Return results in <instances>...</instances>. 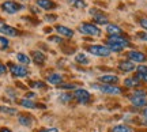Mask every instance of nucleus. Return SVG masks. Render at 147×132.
<instances>
[{
    "label": "nucleus",
    "instance_id": "14",
    "mask_svg": "<svg viewBox=\"0 0 147 132\" xmlns=\"http://www.w3.org/2000/svg\"><path fill=\"white\" fill-rule=\"evenodd\" d=\"M37 4L38 7H41L44 10H52L56 7V4L53 3L52 0H37Z\"/></svg>",
    "mask_w": 147,
    "mask_h": 132
},
{
    "label": "nucleus",
    "instance_id": "15",
    "mask_svg": "<svg viewBox=\"0 0 147 132\" xmlns=\"http://www.w3.org/2000/svg\"><path fill=\"white\" fill-rule=\"evenodd\" d=\"M106 32L109 33L110 36H119V34H121L123 33V29H121L120 26H117V25H108L106 26Z\"/></svg>",
    "mask_w": 147,
    "mask_h": 132
},
{
    "label": "nucleus",
    "instance_id": "35",
    "mask_svg": "<svg viewBox=\"0 0 147 132\" xmlns=\"http://www.w3.org/2000/svg\"><path fill=\"white\" fill-rule=\"evenodd\" d=\"M5 71H7V68H5V65H4V64H1V63H0V75L5 74Z\"/></svg>",
    "mask_w": 147,
    "mask_h": 132
},
{
    "label": "nucleus",
    "instance_id": "6",
    "mask_svg": "<svg viewBox=\"0 0 147 132\" xmlns=\"http://www.w3.org/2000/svg\"><path fill=\"white\" fill-rule=\"evenodd\" d=\"M1 8L7 12V14H15V12H18L19 10H22L23 8V5L22 4H18V3H15V1H4L3 4H1Z\"/></svg>",
    "mask_w": 147,
    "mask_h": 132
},
{
    "label": "nucleus",
    "instance_id": "9",
    "mask_svg": "<svg viewBox=\"0 0 147 132\" xmlns=\"http://www.w3.org/2000/svg\"><path fill=\"white\" fill-rule=\"evenodd\" d=\"M127 57L129 59L132 63H134V61H135V63H144L146 59H147L146 56H144V53L138 52V51H131V52H128Z\"/></svg>",
    "mask_w": 147,
    "mask_h": 132
},
{
    "label": "nucleus",
    "instance_id": "13",
    "mask_svg": "<svg viewBox=\"0 0 147 132\" xmlns=\"http://www.w3.org/2000/svg\"><path fill=\"white\" fill-rule=\"evenodd\" d=\"M119 68L121 71H124V72H131V71L135 69V65H134V63H132L131 60H125V61H121L119 64Z\"/></svg>",
    "mask_w": 147,
    "mask_h": 132
},
{
    "label": "nucleus",
    "instance_id": "22",
    "mask_svg": "<svg viewBox=\"0 0 147 132\" xmlns=\"http://www.w3.org/2000/svg\"><path fill=\"white\" fill-rule=\"evenodd\" d=\"M112 132H132V128L128 125H116L112 128Z\"/></svg>",
    "mask_w": 147,
    "mask_h": 132
},
{
    "label": "nucleus",
    "instance_id": "32",
    "mask_svg": "<svg viewBox=\"0 0 147 132\" xmlns=\"http://www.w3.org/2000/svg\"><path fill=\"white\" fill-rule=\"evenodd\" d=\"M139 23H140V26H142L143 29L147 30V18H142V19L139 21Z\"/></svg>",
    "mask_w": 147,
    "mask_h": 132
},
{
    "label": "nucleus",
    "instance_id": "18",
    "mask_svg": "<svg viewBox=\"0 0 147 132\" xmlns=\"http://www.w3.org/2000/svg\"><path fill=\"white\" fill-rule=\"evenodd\" d=\"M33 56V60H34V63L36 64H44V61H45V56H44V53L38 52V51H34V52L32 53Z\"/></svg>",
    "mask_w": 147,
    "mask_h": 132
},
{
    "label": "nucleus",
    "instance_id": "33",
    "mask_svg": "<svg viewBox=\"0 0 147 132\" xmlns=\"http://www.w3.org/2000/svg\"><path fill=\"white\" fill-rule=\"evenodd\" d=\"M40 132H59V129H56V128H42Z\"/></svg>",
    "mask_w": 147,
    "mask_h": 132
},
{
    "label": "nucleus",
    "instance_id": "29",
    "mask_svg": "<svg viewBox=\"0 0 147 132\" xmlns=\"http://www.w3.org/2000/svg\"><path fill=\"white\" fill-rule=\"evenodd\" d=\"M60 87H61V89L63 90H65V89H76V86L74 85V83H61V85H60Z\"/></svg>",
    "mask_w": 147,
    "mask_h": 132
},
{
    "label": "nucleus",
    "instance_id": "27",
    "mask_svg": "<svg viewBox=\"0 0 147 132\" xmlns=\"http://www.w3.org/2000/svg\"><path fill=\"white\" fill-rule=\"evenodd\" d=\"M0 112H4V113H8V114H15L16 113L14 108H5V106H0Z\"/></svg>",
    "mask_w": 147,
    "mask_h": 132
},
{
    "label": "nucleus",
    "instance_id": "30",
    "mask_svg": "<svg viewBox=\"0 0 147 132\" xmlns=\"http://www.w3.org/2000/svg\"><path fill=\"white\" fill-rule=\"evenodd\" d=\"M33 87H37V89H47V86L45 83H42V82H36V83H32Z\"/></svg>",
    "mask_w": 147,
    "mask_h": 132
},
{
    "label": "nucleus",
    "instance_id": "21",
    "mask_svg": "<svg viewBox=\"0 0 147 132\" xmlns=\"http://www.w3.org/2000/svg\"><path fill=\"white\" fill-rule=\"evenodd\" d=\"M23 108H27V109H34V108H37V104L34 102V101H30L27 100V98H23V100H21V102H19Z\"/></svg>",
    "mask_w": 147,
    "mask_h": 132
},
{
    "label": "nucleus",
    "instance_id": "3",
    "mask_svg": "<svg viewBox=\"0 0 147 132\" xmlns=\"http://www.w3.org/2000/svg\"><path fill=\"white\" fill-rule=\"evenodd\" d=\"M94 89H98L100 91L105 93V94H110V95H119L121 94V89L117 87V86H113V85H93Z\"/></svg>",
    "mask_w": 147,
    "mask_h": 132
},
{
    "label": "nucleus",
    "instance_id": "23",
    "mask_svg": "<svg viewBox=\"0 0 147 132\" xmlns=\"http://www.w3.org/2000/svg\"><path fill=\"white\" fill-rule=\"evenodd\" d=\"M16 59H18V61L22 63V64H29L30 63V59L27 57L25 53H18V55H16Z\"/></svg>",
    "mask_w": 147,
    "mask_h": 132
},
{
    "label": "nucleus",
    "instance_id": "8",
    "mask_svg": "<svg viewBox=\"0 0 147 132\" xmlns=\"http://www.w3.org/2000/svg\"><path fill=\"white\" fill-rule=\"evenodd\" d=\"M10 67H11L10 68L11 74H12V76H15V78H23V76H27V74H29L27 68L22 67V65H12L11 64Z\"/></svg>",
    "mask_w": 147,
    "mask_h": 132
},
{
    "label": "nucleus",
    "instance_id": "16",
    "mask_svg": "<svg viewBox=\"0 0 147 132\" xmlns=\"http://www.w3.org/2000/svg\"><path fill=\"white\" fill-rule=\"evenodd\" d=\"M56 30H57L61 36H64V37H67V38H71L74 36L72 30L68 29V27H65V26H56Z\"/></svg>",
    "mask_w": 147,
    "mask_h": 132
},
{
    "label": "nucleus",
    "instance_id": "20",
    "mask_svg": "<svg viewBox=\"0 0 147 132\" xmlns=\"http://www.w3.org/2000/svg\"><path fill=\"white\" fill-rule=\"evenodd\" d=\"M18 121L21 123L22 125H25V127H30V125L33 124L32 117H29V116H23V114H21V116L18 117Z\"/></svg>",
    "mask_w": 147,
    "mask_h": 132
},
{
    "label": "nucleus",
    "instance_id": "31",
    "mask_svg": "<svg viewBox=\"0 0 147 132\" xmlns=\"http://www.w3.org/2000/svg\"><path fill=\"white\" fill-rule=\"evenodd\" d=\"M136 78L139 80H143V82H147V74H142V72H138Z\"/></svg>",
    "mask_w": 147,
    "mask_h": 132
},
{
    "label": "nucleus",
    "instance_id": "19",
    "mask_svg": "<svg viewBox=\"0 0 147 132\" xmlns=\"http://www.w3.org/2000/svg\"><path fill=\"white\" fill-rule=\"evenodd\" d=\"M124 85L127 87H138V86L140 85V80L138 79V78H128V79L124 80Z\"/></svg>",
    "mask_w": 147,
    "mask_h": 132
},
{
    "label": "nucleus",
    "instance_id": "12",
    "mask_svg": "<svg viewBox=\"0 0 147 132\" xmlns=\"http://www.w3.org/2000/svg\"><path fill=\"white\" fill-rule=\"evenodd\" d=\"M98 80L102 82L104 85H116L119 82V76H116V75H104Z\"/></svg>",
    "mask_w": 147,
    "mask_h": 132
},
{
    "label": "nucleus",
    "instance_id": "7",
    "mask_svg": "<svg viewBox=\"0 0 147 132\" xmlns=\"http://www.w3.org/2000/svg\"><path fill=\"white\" fill-rule=\"evenodd\" d=\"M74 97H75L80 104H87V102L90 101V98H91L90 93L84 89H76L75 91H74Z\"/></svg>",
    "mask_w": 147,
    "mask_h": 132
},
{
    "label": "nucleus",
    "instance_id": "24",
    "mask_svg": "<svg viewBox=\"0 0 147 132\" xmlns=\"http://www.w3.org/2000/svg\"><path fill=\"white\" fill-rule=\"evenodd\" d=\"M75 60H76L79 64H89V59L86 57V55H83V53H79V55H76Z\"/></svg>",
    "mask_w": 147,
    "mask_h": 132
},
{
    "label": "nucleus",
    "instance_id": "10",
    "mask_svg": "<svg viewBox=\"0 0 147 132\" xmlns=\"http://www.w3.org/2000/svg\"><path fill=\"white\" fill-rule=\"evenodd\" d=\"M0 33H3L5 36H10V37H18L19 36V32L14 29L12 26H8L3 22H0Z\"/></svg>",
    "mask_w": 147,
    "mask_h": 132
},
{
    "label": "nucleus",
    "instance_id": "1",
    "mask_svg": "<svg viewBox=\"0 0 147 132\" xmlns=\"http://www.w3.org/2000/svg\"><path fill=\"white\" fill-rule=\"evenodd\" d=\"M131 102L134 106L136 108H143L147 105V97H146V91L143 90H138L134 94L131 95Z\"/></svg>",
    "mask_w": 147,
    "mask_h": 132
},
{
    "label": "nucleus",
    "instance_id": "37",
    "mask_svg": "<svg viewBox=\"0 0 147 132\" xmlns=\"http://www.w3.org/2000/svg\"><path fill=\"white\" fill-rule=\"evenodd\" d=\"M49 41H55V42H60V38H53V37H51V38H49Z\"/></svg>",
    "mask_w": 147,
    "mask_h": 132
},
{
    "label": "nucleus",
    "instance_id": "28",
    "mask_svg": "<svg viewBox=\"0 0 147 132\" xmlns=\"http://www.w3.org/2000/svg\"><path fill=\"white\" fill-rule=\"evenodd\" d=\"M59 100L61 101V102H68V101L72 100V95L71 94H63V95L59 97Z\"/></svg>",
    "mask_w": 147,
    "mask_h": 132
},
{
    "label": "nucleus",
    "instance_id": "38",
    "mask_svg": "<svg viewBox=\"0 0 147 132\" xmlns=\"http://www.w3.org/2000/svg\"><path fill=\"white\" fill-rule=\"evenodd\" d=\"M0 132H12V131H10L8 128H0Z\"/></svg>",
    "mask_w": 147,
    "mask_h": 132
},
{
    "label": "nucleus",
    "instance_id": "36",
    "mask_svg": "<svg viewBox=\"0 0 147 132\" xmlns=\"http://www.w3.org/2000/svg\"><path fill=\"white\" fill-rule=\"evenodd\" d=\"M142 114H143V117H146V119H147V106H146V108H144V109H143Z\"/></svg>",
    "mask_w": 147,
    "mask_h": 132
},
{
    "label": "nucleus",
    "instance_id": "17",
    "mask_svg": "<svg viewBox=\"0 0 147 132\" xmlns=\"http://www.w3.org/2000/svg\"><path fill=\"white\" fill-rule=\"evenodd\" d=\"M48 82H49L51 85H61V82H63V76H61L60 74H52V75H49Z\"/></svg>",
    "mask_w": 147,
    "mask_h": 132
},
{
    "label": "nucleus",
    "instance_id": "34",
    "mask_svg": "<svg viewBox=\"0 0 147 132\" xmlns=\"http://www.w3.org/2000/svg\"><path fill=\"white\" fill-rule=\"evenodd\" d=\"M138 36H139V38H140V40H143V41H147V33H139Z\"/></svg>",
    "mask_w": 147,
    "mask_h": 132
},
{
    "label": "nucleus",
    "instance_id": "5",
    "mask_svg": "<svg viewBox=\"0 0 147 132\" xmlns=\"http://www.w3.org/2000/svg\"><path fill=\"white\" fill-rule=\"evenodd\" d=\"M108 45H116V46H120V48H127L129 46V41L124 37H120V36H110L108 38Z\"/></svg>",
    "mask_w": 147,
    "mask_h": 132
},
{
    "label": "nucleus",
    "instance_id": "2",
    "mask_svg": "<svg viewBox=\"0 0 147 132\" xmlns=\"http://www.w3.org/2000/svg\"><path fill=\"white\" fill-rule=\"evenodd\" d=\"M91 55H95V56H100V57H108L110 55V49L108 46H104V45H90L87 48Z\"/></svg>",
    "mask_w": 147,
    "mask_h": 132
},
{
    "label": "nucleus",
    "instance_id": "39",
    "mask_svg": "<svg viewBox=\"0 0 147 132\" xmlns=\"http://www.w3.org/2000/svg\"><path fill=\"white\" fill-rule=\"evenodd\" d=\"M26 97L27 98H33V97H34V93H27Z\"/></svg>",
    "mask_w": 147,
    "mask_h": 132
},
{
    "label": "nucleus",
    "instance_id": "25",
    "mask_svg": "<svg viewBox=\"0 0 147 132\" xmlns=\"http://www.w3.org/2000/svg\"><path fill=\"white\" fill-rule=\"evenodd\" d=\"M68 1L74 7H76V8H84L86 7V3H84L83 0H68Z\"/></svg>",
    "mask_w": 147,
    "mask_h": 132
},
{
    "label": "nucleus",
    "instance_id": "11",
    "mask_svg": "<svg viewBox=\"0 0 147 132\" xmlns=\"http://www.w3.org/2000/svg\"><path fill=\"white\" fill-rule=\"evenodd\" d=\"M91 14H93V18H94V21L98 23V25H108V16L105 14H102L100 11H95V10H91L90 11Z\"/></svg>",
    "mask_w": 147,
    "mask_h": 132
},
{
    "label": "nucleus",
    "instance_id": "26",
    "mask_svg": "<svg viewBox=\"0 0 147 132\" xmlns=\"http://www.w3.org/2000/svg\"><path fill=\"white\" fill-rule=\"evenodd\" d=\"M8 45H10L8 40H7L5 37H1V36H0V51H4V49H7V48H8Z\"/></svg>",
    "mask_w": 147,
    "mask_h": 132
},
{
    "label": "nucleus",
    "instance_id": "4",
    "mask_svg": "<svg viewBox=\"0 0 147 132\" xmlns=\"http://www.w3.org/2000/svg\"><path fill=\"white\" fill-rule=\"evenodd\" d=\"M79 30H80V33L89 34V36H94V37H100L101 36L100 27H97L95 25H91V23H82Z\"/></svg>",
    "mask_w": 147,
    "mask_h": 132
}]
</instances>
